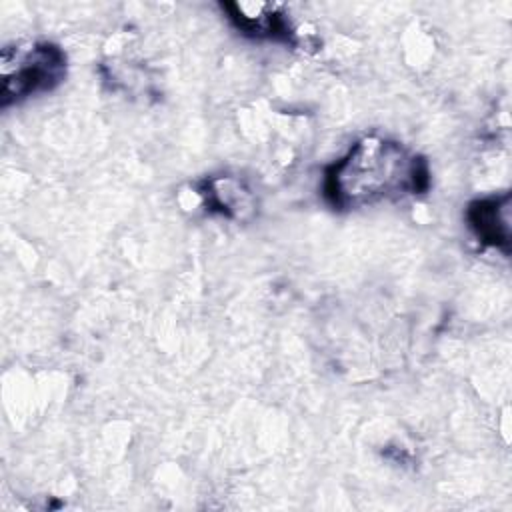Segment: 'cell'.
Returning a JSON list of instances; mask_svg holds the SVG:
<instances>
[{"label": "cell", "mask_w": 512, "mask_h": 512, "mask_svg": "<svg viewBox=\"0 0 512 512\" xmlns=\"http://www.w3.org/2000/svg\"><path fill=\"white\" fill-rule=\"evenodd\" d=\"M430 188L428 162L402 142L364 136L324 170L322 194L334 210H356Z\"/></svg>", "instance_id": "cell-1"}, {"label": "cell", "mask_w": 512, "mask_h": 512, "mask_svg": "<svg viewBox=\"0 0 512 512\" xmlns=\"http://www.w3.org/2000/svg\"><path fill=\"white\" fill-rule=\"evenodd\" d=\"M66 52L48 40L14 42L0 56V106L24 102L60 86L66 78Z\"/></svg>", "instance_id": "cell-2"}, {"label": "cell", "mask_w": 512, "mask_h": 512, "mask_svg": "<svg viewBox=\"0 0 512 512\" xmlns=\"http://www.w3.org/2000/svg\"><path fill=\"white\" fill-rule=\"evenodd\" d=\"M230 24L244 36L256 40L294 42V30L286 18L284 6L268 2H222Z\"/></svg>", "instance_id": "cell-3"}, {"label": "cell", "mask_w": 512, "mask_h": 512, "mask_svg": "<svg viewBox=\"0 0 512 512\" xmlns=\"http://www.w3.org/2000/svg\"><path fill=\"white\" fill-rule=\"evenodd\" d=\"M466 222L484 248L510 252V194L476 198L466 208Z\"/></svg>", "instance_id": "cell-4"}, {"label": "cell", "mask_w": 512, "mask_h": 512, "mask_svg": "<svg viewBox=\"0 0 512 512\" xmlns=\"http://www.w3.org/2000/svg\"><path fill=\"white\" fill-rule=\"evenodd\" d=\"M198 194L210 212H218L232 220H244L254 212V196L246 184L234 176L206 178Z\"/></svg>", "instance_id": "cell-5"}]
</instances>
